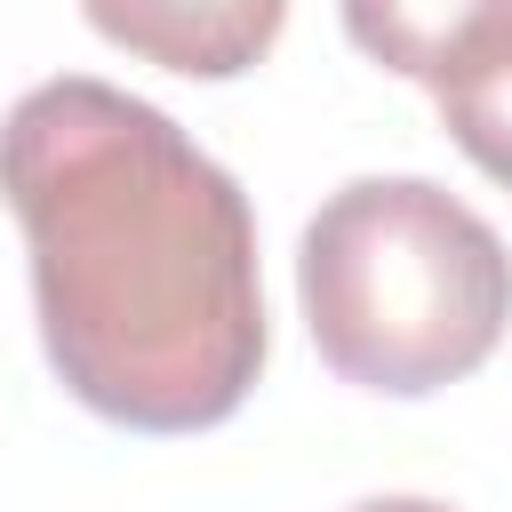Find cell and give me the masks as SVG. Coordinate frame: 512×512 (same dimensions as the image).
<instances>
[{"label":"cell","instance_id":"obj_1","mask_svg":"<svg viewBox=\"0 0 512 512\" xmlns=\"http://www.w3.org/2000/svg\"><path fill=\"white\" fill-rule=\"evenodd\" d=\"M48 368L128 432H208L264 368L248 192L144 96L64 72L0 120Z\"/></svg>","mask_w":512,"mask_h":512},{"label":"cell","instance_id":"obj_2","mask_svg":"<svg viewBox=\"0 0 512 512\" xmlns=\"http://www.w3.org/2000/svg\"><path fill=\"white\" fill-rule=\"evenodd\" d=\"M320 360L392 400L464 384L512 328V248L432 176H352L296 248Z\"/></svg>","mask_w":512,"mask_h":512},{"label":"cell","instance_id":"obj_3","mask_svg":"<svg viewBox=\"0 0 512 512\" xmlns=\"http://www.w3.org/2000/svg\"><path fill=\"white\" fill-rule=\"evenodd\" d=\"M80 16L136 64L184 80H240L272 56L288 0H80Z\"/></svg>","mask_w":512,"mask_h":512},{"label":"cell","instance_id":"obj_4","mask_svg":"<svg viewBox=\"0 0 512 512\" xmlns=\"http://www.w3.org/2000/svg\"><path fill=\"white\" fill-rule=\"evenodd\" d=\"M496 24H512V0H344L352 48L400 80H424V88L456 56H472Z\"/></svg>","mask_w":512,"mask_h":512},{"label":"cell","instance_id":"obj_5","mask_svg":"<svg viewBox=\"0 0 512 512\" xmlns=\"http://www.w3.org/2000/svg\"><path fill=\"white\" fill-rule=\"evenodd\" d=\"M432 104H440V128L456 136V152L512 192V24H496L472 56H456L440 80H432Z\"/></svg>","mask_w":512,"mask_h":512},{"label":"cell","instance_id":"obj_6","mask_svg":"<svg viewBox=\"0 0 512 512\" xmlns=\"http://www.w3.org/2000/svg\"><path fill=\"white\" fill-rule=\"evenodd\" d=\"M344 512H456V504H440V496H360Z\"/></svg>","mask_w":512,"mask_h":512}]
</instances>
